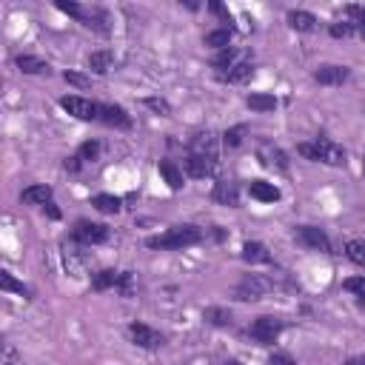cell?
<instances>
[{
  "instance_id": "obj_1",
  "label": "cell",
  "mask_w": 365,
  "mask_h": 365,
  "mask_svg": "<svg viewBox=\"0 0 365 365\" xmlns=\"http://www.w3.org/2000/svg\"><path fill=\"white\" fill-rule=\"evenodd\" d=\"M205 231L197 226H171L166 234H158V237H148L146 246L148 248H160V251H180V248H192L197 243H203Z\"/></svg>"
},
{
  "instance_id": "obj_2",
  "label": "cell",
  "mask_w": 365,
  "mask_h": 365,
  "mask_svg": "<svg viewBox=\"0 0 365 365\" xmlns=\"http://www.w3.org/2000/svg\"><path fill=\"white\" fill-rule=\"evenodd\" d=\"M280 285L277 277H266V274H246L240 282H237V289H234V297H237L240 303H257V300H263L269 291H274Z\"/></svg>"
},
{
  "instance_id": "obj_3",
  "label": "cell",
  "mask_w": 365,
  "mask_h": 365,
  "mask_svg": "<svg viewBox=\"0 0 365 365\" xmlns=\"http://www.w3.org/2000/svg\"><path fill=\"white\" fill-rule=\"evenodd\" d=\"M60 260H63V269L69 277L74 280H83L89 274V266H92V257L89 251H83L80 246H77V240H63L60 243Z\"/></svg>"
},
{
  "instance_id": "obj_4",
  "label": "cell",
  "mask_w": 365,
  "mask_h": 365,
  "mask_svg": "<svg viewBox=\"0 0 365 365\" xmlns=\"http://www.w3.org/2000/svg\"><path fill=\"white\" fill-rule=\"evenodd\" d=\"M109 237H112L109 226L92 223V220H77L71 228V240H77L80 246H103V243H109Z\"/></svg>"
},
{
  "instance_id": "obj_5",
  "label": "cell",
  "mask_w": 365,
  "mask_h": 365,
  "mask_svg": "<svg viewBox=\"0 0 365 365\" xmlns=\"http://www.w3.org/2000/svg\"><path fill=\"white\" fill-rule=\"evenodd\" d=\"M285 331V320H280V317H257L251 325H248V337H254V340L260 343V346H271V343H277L280 340V334Z\"/></svg>"
},
{
  "instance_id": "obj_6",
  "label": "cell",
  "mask_w": 365,
  "mask_h": 365,
  "mask_svg": "<svg viewBox=\"0 0 365 365\" xmlns=\"http://www.w3.org/2000/svg\"><path fill=\"white\" fill-rule=\"evenodd\" d=\"M126 334H128V340H132L137 348H146V351H158V348H163V343H166V337H163L158 328L146 325V323H132Z\"/></svg>"
},
{
  "instance_id": "obj_7",
  "label": "cell",
  "mask_w": 365,
  "mask_h": 365,
  "mask_svg": "<svg viewBox=\"0 0 365 365\" xmlns=\"http://www.w3.org/2000/svg\"><path fill=\"white\" fill-rule=\"evenodd\" d=\"M60 109L69 112V114L77 117V120H97V117H100V103L86 100V97H80V94H66V97H60Z\"/></svg>"
},
{
  "instance_id": "obj_8",
  "label": "cell",
  "mask_w": 365,
  "mask_h": 365,
  "mask_svg": "<svg viewBox=\"0 0 365 365\" xmlns=\"http://www.w3.org/2000/svg\"><path fill=\"white\" fill-rule=\"evenodd\" d=\"M257 160H260V166L269 169V171L289 174V154H285L280 146H274V143H260Z\"/></svg>"
},
{
  "instance_id": "obj_9",
  "label": "cell",
  "mask_w": 365,
  "mask_h": 365,
  "mask_svg": "<svg viewBox=\"0 0 365 365\" xmlns=\"http://www.w3.org/2000/svg\"><path fill=\"white\" fill-rule=\"evenodd\" d=\"M294 240L305 248H314V251H323V254H331V240L328 234L317 226H297L294 228Z\"/></svg>"
},
{
  "instance_id": "obj_10",
  "label": "cell",
  "mask_w": 365,
  "mask_h": 365,
  "mask_svg": "<svg viewBox=\"0 0 365 365\" xmlns=\"http://www.w3.org/2000/svg\"><path fill=\"white\" fill-rule=\"evenodd\" d=\"M217 169H220L217 158H200V154H186V160H182V171H186V177H192V180L214 177Z\"/></svg>"
},
{
  "instance_id": "obj_11",
  "label": "cell",
  "mask_w": 365,
  "mask_h": 365,
  "mask_svg": "<svg viewBox=\"0 0 365 365\" xmlns=\"http://www.w3.org/2000/svg\"><path fill=\"white\" fill-rule=\"evenodd\" d=\"M314 148H317V154H320V163L334 166V169L346 166V148H343L340 143H334V140H328V137H317V140H314Z\"/></svg>"
},
{
  "instance_id": "obj_12",
  "label": "cell",
  "mask_w": 365,
  "mask_h": 365,
  "mask_svg": "<svg viewBox=\"0 0 365 365\" xmlns=\"http://www.w3.org/2000/svg\"><path fill=\"white\" fill-rule=\"evenodd\" d=\"M348 77H351V69H348V66H334V63H328V66L314 69V80H317L320 86H343Z\"/></svg>"
},
{
  "instance_id": "obj_13",
  "label": "cell",
  "mask_w": 365,
  "mask_h": 365,
  "mask_svg": "<svg viewBox=\"0 0 365 365\" xmlns=\"http://www.w3.org/2000/svg\"><path fill=\"white\" fill-rule=\"evenodd\" d=\"M100 123H106L112 128H132V114L123 106H112V103H100Z\"/></svg>"
},
{
  "instance_id": "obj_14",
  "label": "cell",
  "mask_w": 365,
  "mask_h": 365,
  "mask_svg": "<svg viewBox=\"0 0 365 365\" xmlns=\"http://www.w3.org/2000/svg\"><path fill=\"white\" fill-rule=\"evenodd\" d=\"M246 60H251V51H248V49L228 46V49L217 51V55H214V60H212V66H214V71H223V69H231V66L246 63Z\"/></svg>"
},
{
  "instance_id": "obj_15",
  "label": "cell",
  "mask_w": 365,
  "mask_h": 365,
  "mask_svg": "<svg viewBox=\"0 0 365 365\" xmlns=\"http://www.w3.org/2000/svg\"><path fill=\"white\" fill-rule=\"evenodd\" d=\"M214 77L220 83H231V86H240V83H248L254 77V63L246 60V63H237L231 69H223V71H214Z\"/></svg>"
},
{
  "instance_id": "obj_16",
  "label": "cell",
  "mask_w": 365,
  "mask_h": 365,
  "mask_svg": "<svg viewBox=\"0 0 365 365\" xmlns=\"http://www.w3.org/2000/svg\"><path fill=\"white\" fill-rule=\"evenodd\" d=\"M212 200L220 203V205H228V208H237V205H240V189H237V182L217 180L214 189H212Z\"/></svg>"
},
{
  "instance_id": "obj_17",
  "label": "cell",
  "mask_w": 365,
  "mask_h": 365,
  "mask_svg": "<svg viewBox=\"0 0 365 365\" xmlns=\"http://www.w3.org/2000/svg\"><path fill=\"white\" fill-rule=\"evenodd\" d=\"M80 23L86 26V29H92L94 35H103V37L112 35V20H109V15L103 12V9H89V6H86Z\"/></svg>"
},
{
  "instance_id": "obj_18",
  "label": "cell",
  "mask_w": 365,
  "mask_h": 365,
  "mask_svg": "<svg viewBox=\"0 0 365 365\" xmlns=\"http://www.w3.org/2000/svg\"><path fill=\"white\" fill-rule=\"evenodd\" d=\"M217 135L214 132H200L189 143V154H200V158H217Z\"/></svg>"
},
{
  "instance_id": "obj_19",
  "label": "cell",
  "mask_w": 365,
  "mask_h": 365,
  "mask_svg": "<svg viewBox=\"0 0 365 365\" xmlns=\"http://www.w3.org/2000/svg\"><path fill=\"white\" fill-rule=\"evenodd\" d=\"M243 260L246 263H251V266H269L271 263V251L263 246V243H257V240H248V243H243Z\"/></svg>"
},
{
  "instance_id": "obj_20",
  "label": "cell",
  "mask_w": 365,
  "mask_h": 365,
  "mask_svg": "<svg viewBox=\"0 0 365 365\" xmlns=\"http://www.w3.org/2000/svg\"><path fill=\"white\" fill-rule=\"evenodd\" d=\"M248 194L260 203H277L280 200V189L269 180H251L248 182Z\"/></svg>"
},
{
  "instance_id": "obj_21",
  "label": "cell",
  "mask_w": 365,
  "mask_h": 365,
  "mask_svg": "<svg viewBox=\"0 0 365 365\" xmlns=\"http://www.w3.org/2000/svg\"><path fill=\"white\" fill-rule=\"evenodd\" d=\"M123 280V271H114V269H103L97 274H92V291H109V289H117Z\"/></svg>"
},
{
  "instance_id": "obj_22",
  "label": "cell",
  "mask_w": 365,
  "mask_h": 365,
  "mask_svg": "<svg viewBox=\"0 0 365 365\" xmlns=\"http://www.w3.org/2000/svg\"><path fill=\"white\" fill-rule=\"evenodd\" d=\"M285 20H289V26H291L294 32H303V35L317 29V17L311 15V12H305V9H291Z\"/></svg>"
},
{
  "instance_id": "obj_23",
  "label": "cell",
  "mask_w": 365,
  "mask_h": 365,
  "mask_svg": "<svg viewBox=\"0 0 365 365\" xmlns=\"http://www.w3.org/2000/svg\"><path fill=\"white\" fill-rule=\"evenodd\" d=\"M15 66H17L23 74H49V71H51V66H49L46 60L35 58V55H17V58H15Z\"/></svg>"
},
{
  "instance_id": "obj_24",
  "label": "cell",
  "mask_w": 365,
  "mask_h": 365,
  "mask_svg": "<svg viewBox=\"0 0 365 365\" xmlns=\"http://www.w3.org/2000/svg\"><path fill=\"white\" fill-rule=\"evenodd\" d=\"M89 69H92L94 74H106V71H112V69H114V51H109V49L92 51V55H89Z\"/></svg>"
},
{
  "instance_id": "obj_25",
  "label": "cell",
  "mask_w": 365,
  "mask_h": 365,
  "mask_svg": "<svg viewBox=\"0 0 365 365\" xmlns=\"http://www.w3.org/2000/svg\"><path fill=\"white\" fill-rule=\"evenodd\" d=\"M205 323L208 325H214V328H231L234 325V314L228 308H220V305H212V308H205Z\"/></svg>"
},
{
  "instance_id": "obj_26",
  "label": "cell",
  "mask_w": 365,
  "mask_h": 365,
  "mask_svg": "<svg viewBox=\"0 0 365 365\" xmlns=\"http://www.w3.org/2000/svg\"><path fill=\"white\" fill-rule=\"evenodd\" d=\"M158 171L163 174V180L169 182L171 192H180V189H182V169H177V163L160 160V163H158Z\"/></svg>"
},
{
  "instance_id": "obj_27",
  "label": "cell",
  "mask_w": 365,
  "mask_h": 365,
  "mask_svg": "<svg viewBox=\"0 0 365 365\" xmlns=\"http://www.w3.org/2000/svg\"><path fill=\"white\" fill-rule=\"evenodd\" d=\"M92 205L97 208L100 214H120V212H123V200L114 197V194H94V197H92Z\"/></svg>"
},
{
  "instance_id": "obj_28",
  "label": "cell",
  "mask_w": 365,
  "mask_h": 365,
  "mask_svg": "<svg viewBox=\"0 0 365 365\" xmlns=\"http://www.w3.org/2000/svg\"><path fill=\"white\" fill-rule=\"evenodd\" d=\"M20 200L29 205H46L51 203V186H29L20 192Z\"/></svg>"
},
{
  "instance_id": "obj_29",
  "label": "cell",
  "mask_w": 365,
  "mask_h": 365,
  "mask_svg": "<svg viewBox=\"0 0 365 365\" xmlns=\"http://www.w3.org/2000/svg\"><path fill=\"white\" fill-rule=\"evenodd\" d=\"M0 289L12 291V294H20L23 300H32V289H29V285L20 282V280H15L9 271H0Z\"/></svg>"
},
{
  "instance_id": "obj_30",
  "label": "cell",
  "mask_w": 365,
  "mask_h": 365,
  "mask_svg": "<svg viewBox=\"0 0 365 365\" xmlns=\"http://www.w3.org/2000/svg\"><path fill=\"white\" fill-rule=\"evenodd\" d=\"M246 103H248V109H254V112H274L277 109V97L266 94V92H251L246 97Z\"/></svg>"
},
{
  "instance_id": "obj_31",
  "label": "cell",
  "mask_w": 365,
  "mask_h": 365,
  "mask_svg": "<svg viewBox=\"0 0 365 365\" xmlns=\"http://www.w3.org/2000/svg\"><path fill=\"white\" fill-rule=\"evenodd\" d=\"M231 37H234V32L223 26V29H214V32H208V35H205V46H208V49H214V51H223V49L231 46Z\"/></svg>"
},
{
  "instance_id": "obj_32",
  "label": "cell",
  "mask_w": 365,
  "mask_h": 365,
  "mask_svg": "<svg viewBox=\"0 0 365 365\" xmlns=\"http://www.w3.org/2000/svg\"><path fill=\"white\" fill-rule=\"evenodd\" d=\"M346 257L351 260L354 266L365 269V240H348L346 243Z\"/></svg>"
},
{
  "instance_id": "obj_33",
  "label": "cell",
  "mask_w": 365,
  "mask_h": 365,
  "mask_svg": "<svg viewBox=\"0 0 365 365\" xmlns=\"http://www.w3.org/2000/svg\"><path fill=\"white\" fill-rule=\"evenodd\" d=\"M246 132H248V126H246V123L231 126V128H226V132H223V143H226L228 148H237V146H243Z\"/></svg>"
},
{
  "instance_id": "obj_34",
  "label": "cell",
  "mask_w": 365,
  "mask_h": 365,
  "mask_svg": "<svg viewBox=\"0 0 365 365\" xmlns=\"http://www.w3.org/2000/svg\"><path fill=\"white\" fill-rule=\"evenodd\" d=\"M328 35L337 37V40H346V37H354L357 35V26L351 20H337L328 26Z\"/></svg>"
},
{
  "instance_id": "obj_35",
  "label": "cell",
  "mask_w": 365,
  "mask_h": 365,
  "mask_svg": "<svg viewBox=\"0 0 365 365\" xmlns=\"http://www.w3.org/2000/svg\"><path fill=\"white\" fill-rule=\"evenodd\" d=\"M343 289L351 291V294L357 297V303L365 308V274H359V277H348V280L343 282Z\"/></svg>"
},
{
  "instance_id": "obj_36",
  "label": "cell",
  "mask_w": 365,
  "mask_h": 365,
  "mask_svg": "<svg viewBox=\"0 0 365 365\" xmlns=\"http://www.w3.org/2000/svg\"><path fill=\"white\" fill-rule=\"evenodd\" d=\"M346 15L357 26V35L365 40V6H346Z\"/></svg>"
},
{
  "instance_id": "obj_37",
  "label": "cell",
  "mask_w": 365,
  "mask_h": 365,
  "mask_svg": "<svg viewBox=\"0 0 365 365\" xmlns=\"http://www.w3.org/2000/svg\"><path fill=\"white\" fill-rule=\"evenodd\" d=\"M77 158H80L83 163H94L100 158V143L97 140H86L80 148H77Z\"/></svg>"
},
{
  "instance_id": "obj_38",
  "label": "cell",
  "mask_w": 365,
  "mask_h": 365,
  "mask_svg": "<svg viewBox=\"0 0 365 365\" xmlns=\"http://www.w3.org/2000/svg\"><path fill=\"white\" fill-rule=\"evenodd\" d=\"M58 9H60L63 15H69V17H74V20H80V17H83V12H86V6L71 3V0H58Z\"/></svg>"
},
{
  "instance_id": "obj_39",
  "label": "cell",
  "mask_w": 365,
  "mask_h": 365,
  "mask_svg": "<svg viewBox=\"0 0 365 365\" xmlns=\"http://www.w3.org/2000/svg\"><path fill=\"white\" fill-rule=\"evenodd\" d=\"M143 103H146V106H148L151 112H158V114H163V117H169V114H171L169 100H163V97H146Z\"/></svg>"
},
{
  "instance_id": "obj_40",
  "label": "cell",
  "mask_w": 365,
  "mask_h": 365,
  "mask_svg": "<svg viewBox=\"0 0 365 365\" xmlns=\"http://www.w3.org/2000/svg\"><path fill=\"white\" fill-rule=\"evenodd\" d=\"M63 80L71 83V86H77V89H89L92 86V77H86L80 71H63Z\"/></svg>"
},
{
  "instance_id": "obj_41",
  "label": "cell",
  "mask_w": 365,
  "mask_h": 365,
  "mask_svg": "<svg viewBox=\"0 0 365 365\" xmlns=\"http://www.w3.org/2000/svg\"><path fill=\"white\" fill-rule=\"evenodd\" d=\"M117 291H120L123 297H135L137 285H135V274H132V271H123V280H120V285H117Z\"/></svg>"
},
{
  "instance_id": "obj_42",
  "label": "cell",
  "mask_w": 365,
  "mask_h": 365,
  "mask_svg": "<svg viewBox=\"0 0 365 365\" xmlns=\"http://www.w3.org/2000/svg\"><path fill=\"white\" fill-rule=\"evenodd\" d=\"M63 169H66L69 174H77V171L83 169V160H80V158H77V154H74V158H66V160H63Z\"/></svg>"
},
{
  "instance_id": "obj_43",
  "label": "cell",
  "mask_w": 365,
  "mask_h": 365,
  "mask_svg": "<svg viewBox=\"0 0 365 365\" xmlns=\"http://www.w3.org/2000/svg\"><path fill=\"white\" fill-rule=\"evenodd\" d=\"M269 365H297V362H294L289 354H271V357H269Z\"/></svg>"
},
{
  "instance_id": "obj_44",
  "label": "cell",
  "mask_w": 365,
  "mask_h": 365,
  "mask_svg": "<svg viewBox=\"0 0 365 365\" xmlns=\"http://www.w3.org/2000/svg\"><path fill=\"white\" fill-rule=\"evenodd\" d=\"M43 212H46L51 220H60V212H58V205H55V203H46V205H43Z\"/></svg>"
},
{
  "instance_id": "obj_45",
  "label": "cell",
  "mask_w": 365,
  "mask_h": 365,
  "mask_svg": "<svg viewBox=\"0 0 365 365\" xmlns=\"http://www.w3.org/2000/svg\"><path fill=\"white\" fill-rule=\"evenodd\" d=\"M346 365H365V357H348Z\"/></svg>"
},
{
  "instance_id": "obj_46",
  "label": "cell",
  "mask_w": 365,
  "mask_h": 365,
  "mask_svg": "<svg viewBox=\"0 0 365 365\" xmlns=\"http://www.w3.org/2000/svg\"><path fill=\"white\" fill-rule=\"evenodd\" d=\"M226 365H243L240 359H226Z\"/></svg>"
},
{
  "instance_id": "obj_47",
  "label": "cell",
  "mask_w": 365,
  "mask_h": 365,
  "mask_svg": "<svg viewBox=\"0 0 365 365\" xmlns=\"http://www.w3.org/2000/svg\"><path fill=\"white\" fill-rule=\"evenodd\" d=\"M362 171H365V154H362Z\"/></svg>"
}]
</instances>
